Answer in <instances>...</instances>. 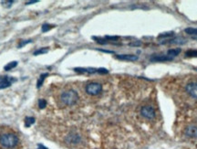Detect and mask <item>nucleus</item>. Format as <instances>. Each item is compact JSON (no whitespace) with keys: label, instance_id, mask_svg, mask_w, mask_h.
I'll return each instance as SVG.
<instances>
[{"label":"nucleus","instance_id":"obj_1","mask_svg":"<svg viewBox=\"0 0 197 149\" xmlns=\"http://www.w3.org/2000/svg\"><path fill=\"white\" fill-rule=\"evenodd\" d=\"M19 140L15 134H4L0 136V145L6 148L15 147Z\"/></svg>","mask_w":197,"mask_h":149},{"label":"nucleus","instance_id":"obj_5","mask_svg":"<svg viewBox=\"0 0 197 149\" xmlns=\"http://www.w3.org/2000/svg\"><path fill=\"white\" fill-rule=\"evenodd\" d=\"M185 90L193 98L197 99V82H189L186 85Z\"/></svg>","mask_w":197,"mask_h":149},{"label":"nucleus","instance_id":"obj_11","mask_svg":"<svg viewBox=\"0 0 197 149\" xmlns=\"http://www.w3.org/2000/svg\"><path fill=\"white\" fill-rule=\"evenodd\" d=\"M17 66V61H11V62H9L7 63L6 66L4 67V69L5 71H10V69H14V68H16Z\"/></svg>","mask_w":197,"mask_h":149},{"label":"nucleus","instance_id":"obj_21","mask_svg":"<svg viewBox=\"0 0 197 149\" xmlns=\"http://www.w3.org/2000/svg\"><path fill=\"white\" fill-rule=\"evenodd\" d=\"M12 80V78H9L8 76H0V82H6V81H10Z\"/></svg>","mask_w":197,"mask_h":149},{"label":"nucleus","instance_id":"obj_7","mask_svg":"<svg viewBox=\"0 0 197 149\" xmlns=\"http://www.w3.org/2000/svg\"><path fill=\"white\" fill-rule=\"evenodd\" d=\"M116 58L120 60H129V61H134V60L138 59V56L132 55V54H121L117 55Z\"/></svg>","mask_w":197,"mask_h":149},{"label":"nucleus","instance_id":"obj_19","mask_svg":"<svg viewBox=\"0 0 197 149\" xmlns=\"http://www.w3.org/2000/svg\"><path fill=\"white\" fill-rule=\"evenodd\" d=\"M173 36H174V33H173V32H167V33L159 35L158 38L159 39H161V38H171V37H173Z\"/></svg>","mask_w":197,"mask_h":149},{"label":"nucleus","instance_id":"obj_20","mask_svg":"<svg viewBox=\"0 0 197 149\" xmlns=\"http://www.w3.org/2000/svg\"><path fill=\"white\" fill-rule=\"evenodd\" d=\"M39 106L40 109H44L47 106V101L45 99H39Z\"/></svg>","mask_w":197,"mask_h":149},{"label":"nucleus","instance_id":"obj_18","mask_svg":"<svg viewBox=\"0 0 197 149\" xmlns=\"http://www.w3.org/2000/svg\"><path fill=\"white\" fill-rule=\"evenodd\" d=\"M52 27H54L53 25H49V24H44V25H42V27H41V30L42 32H47V31H49V29H51Z\"/></svg>","mask_w":197,"mask_h":149},{"label":"nucleus","instance_id":"obj_13","mask_svg":"<svg viewBox=\"0 0 197 149\" xmlns=\"http://www.w3.org/2000/svg\"><path fill=\"white\" fill-rule=\"evenodd\" d=\"M48 75H49L48 73L42 74V75L40 76V78L39 79V81H37V88H40L42 86V84H43V82H44V80H45L46 77L48 76Z\"/></svg>","mask_w":197,"mask_h":149},{"label":"nucleus","instance_id":"obj_17","mask_svg":"<svg viewBox=\"0 0 197 149\" xmlns=\"http://www.w3.org/2000/svg\"><path fill=\"white\" fill-rule=\"evenodd\" d=\"M185 55L187 56V57H197V50L190 49L188 51H186Z\"/></svg>","mask_w":197,"mask_h":149},{"label":"nucleus","instance_id":"obj_14","mask_svg":"<svg viewBox=\"0 0 197 149\" xmlns=\"http://www.w3.org/2000/svg\"><path fill=\"white\" fill-rule=\"evenodd\" d=\"M35 118L34 117H27L25 120V126L26 127H29L33 124H35Z\"/></svg>","mask_w":197,"mask_h":149},{"label":"nucleus","instance_id":"obj_3","mask_svg":"<svg viewBox=\"0 0 197 149\" xmlns=\"http://www.w3.org/2000/svg\"><path fill=\"white\" fill-rule=\"evenodd\" d=\"M102 91V85L98 82H90L86 86V92L90 95H98Z\"/></svg>","mask_w":197,"mask_h":149},{"label":"nucleus","instance_id":"obj_8","mask_svg":"<svg viewBox=\"0 0 197 149\" xmlns=\"http://www.w3.org/2000/svg\"><path fill=\"white\" fill-rule=\"evenodd\" d=\"M152 61H168V60H172V59L169 58L167 55H162V56H153L151 58Z\"/></svg>","mask_w":197,"mask_h":149},{"label":"nucleus","instance_id":"obj_24","mask_svg":"<svg viewBox=\"0 0 197 149\" xmlns=\"http://www.w3.org/2000/svg\"><path fill=\"white\" fill-rule=\"evenodd\" d=\"M130 45H131V46H135V45H138V46H139V45H140V42H136V43H131Z\"/></svg>","mask_w":197,"mask_h":149},{"label":"nucleus","instance_id":"obj_6","mask_svg":"<svg viewBox=\"0 0 197 149\" xmlns=\"http://www.w3.org/2000/svg\"><path fill=\"white\" fill-rule=\"evenodd\" d=\"M185 134L191 138H197V126L196 125H188L185 128Z\"/></svg>","mask_w":197,"mask_h":149},{"label":"nucleus","instance_id":"obj_15","mask_svg":"<svg viewBox=\"0 0 197 149\" xmlns=\"http://www.w3.org/2000/svg\"><path fill=\"white\" fill-rule=\"evenodd\" d=\"M12 81H16V80H10V81H6V82H0V89H6V88L9 87L11 85Z\"/></svg>","mask_w":197,"mask_h":149},{"label":"nucleus","instance_id":"obj_16","mask_svg":"<svg viewBox=\"0 0 197 149\" xmlns=\"http://www.w3.org/2000/svg\"><path fill=\"white\" fill-rule=\"evenodd\" d=\"M49 51V49L48 48H42V49H37V51H35L34 52V55L37 56V55H39V54H45Z\"/></svg>","mask_w":197,"mask_h":149},{"label":"nucleus","instance_id":"obj_23","mask_svg":"<svg viewBox=\"0 0 197 149\" xmlns=\"http://www.w3.org/2000/svg\"><path fill=\"white\" fill-rule=\"evenodd\" d=\"M37 2H39L37 0H32V1H29V2H27L26 5H31V4H34V3H37Z\"/></svg>","mask_w":197,"mask_h":149},{"label":"nucleus","instance_id":"obj_2","mask_svg":"<svg viewBox=\"0 0 197 149\" xmlns=\"http://www.w3.org/2000/svg\"><path fill=\"white\" fill-rule=\"evenodd\" d=\"M60 100L65 105H73L75 104L79 100V94L76 91L74 90H68L64 92L60 95Z\"/></svg>","mask_w":197,"mask_h":149},{"label":"nucleus","instance_id":"obj_4","mask_svg":"<svg viewBox=\"0 0 197 149\" xmlns=\"http://www.w3.org/2000/svg\"><path fill=\"white\" fill-rule=\"evenodd\" d=\"M140 114L147 119H153L155 116V111L151 105H145L140 109Z\"/></svg>","mask_w":197,"mask_h":149},{"label":"nucleus","instance_id":"obj_12","mask_svg":"<svg viewBox=\"0 0 197 149\" xmlns=\"http://www.w3.org/2000/svg\"><path fill=\"white\" fill-rule=\"evenodd\" d=\"M169 43H171V44H184V43H185V39L178 37V38L173 39L171 41H169Z\"/></svg>","mask_w":197,"mask_h":149},{"label":"nucleus","instance_id":"obj_9","mask_svg":"<svg viewBox=\"0 0 197 149\" xmlns=\"http://www.w3.org/2000/svg\"><path fill=\"white\" fill-rule=\"evenodd\" d=\"M181 52V49H171L167 51V56L169 58L173 59V58L176 57L177 55H179Z\"/></svg>","mask_w":197,"mask_h":149},{"label":"nucleus","instance_id":"obj_22","mask_svg":"<svg viewBox=\"0 0 197 149\" xmlns=\"http://www.w3.org/2000/svg\"><path fill=\"white\" fill-rule=\"evenodd\" d=\"M31 42V40H26V41H22L21 43H19V45H18V48H22L23 46H25L26 44L27 43H30Z\"/></svg>","mask_w":197,"mask_h":149},{"label":"nucleus","instance_id":"obj_10","mask_svg":"<svg viewBox=\"0 0 197 149\" xmlns=\"http://www.w3.org/2000/svg\"><path fill=\"white\" fill-rule=\"evenodd\" d=\"M184 31L185 33L191 35L192 37H197V29H194V27H187Z\"/></svg>","mask_w":197,"mask_h":149}]
</instances>
